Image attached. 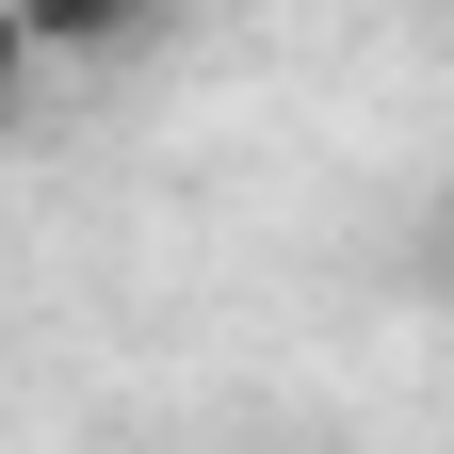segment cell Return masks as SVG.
<instances>
[{"label":"cell","mask_w":454,"mask_h":454,"mask_svg":"<svg viewBox=\"0 0 454 454\" xmlns=\"http://www.w3.org/2000/svg\"><path fill=\"white\" fill-rule=\"evenodd\" d=\"M17 66H33V33H17V0H0V98H17Z\"/></svg>","instance_id":"obj_1"}]
</instances>
